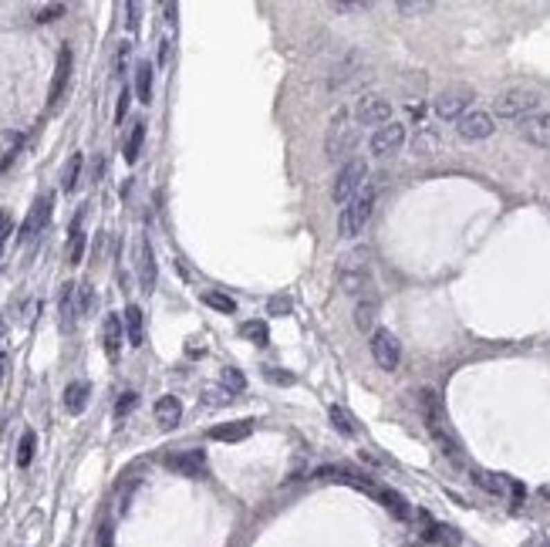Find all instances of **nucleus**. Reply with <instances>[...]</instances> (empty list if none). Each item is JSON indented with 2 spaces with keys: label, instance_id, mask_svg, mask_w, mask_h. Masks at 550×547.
I'll return each mask as SVG.
<instances>
[{
  "label": "nucleus",
  "instance_id": "nucleus-1",
  "mask_svg": "<svg viewBox=\"0 0 550 547\" xmlns=\"http://www.w3.org/2000/svg\"><path fill=\"white\" fill-rule=\"evenodd\" d=\"M419 406H422V416H425V426H429V433H432V440L443 446L445 456H459V446L456 440L449 436V422H445V409H443V399H439V392L436 389H422L419 392Z\"/></svg>",
  "mask_w": 550,
  "mask_h": 547
},
{
  "label": "nucleus",
  "instance_id": "nucleus-2",
  "mask_svg": "<svg viewBox=\"0 0 550 547\" xmlns=\"http://www.w3.org/2000/svg\"><path fill=\"white\" fill-rule=\"evenodd\" d=\"M371 209H375V189L365 186L355 200H348L344 207H341V216H338V234L344 240H355V236L362 234L368 227V220H371Z\"/></svg>",
  "mask_w": 550,
  "mask_h": 547
},
{
  "label": "nucleus",
  "instance_id": "nucleus-3",
  "mask_svg": "<svg viewBox=\"0 0 550 547\" xmlns=\"http://www.w3.org/2000/svg\"><path fill=\"white\" fill-rule=\"evenodd\" d=\"M365 180H368L365 159H351V162H344V166H341V173L335 176V186H331L335 203H348V200H355V196L362 193Z\"/></svg>",
  "mask_w": 550,
  "mask_h": 547
},
{
  "label": "nucleus",
  "instance_id": "nucleus-4",
  "mask_svg": "<svg viewBox=\"0 0 550 547\" xmlns=\"http://www.w3.org/2000/svg\"><path fill=\"white\" fill-rule=\"evenodd\" d=\"M537 105H540V95H537V92L513 88V92H503L497 98V115H503V119H520V122H524Z\"/></svg>",
  "mask_w": 550,
  "mask_h": 547
},
{
  "label": "nucleus",
  "instance_id": "nucleus-5",
  "mask_svg": "<svg viewBox=\"0 0 550 547\" xmlns=\"http://www.w3.org/2000/svg\"><path fill=\"white\" fill-rule=\"evenodd\" d=\"M472 88L466 85H452V88H445L439 92V98H436V115L439 119H463L466 115V108L472 105Z\"/></svg>",
  "mask_w": 550,
  "mask_h": 547
},
{
  "label": "nucleus",
  "instance_id": "nucleus-6",
  "mask_svg": "<svg viewBox=\"0 0 550 547\" xmlns=\"http://www.w3.org/2000/svg\"><path fill=\"white\" fill-rule=\"evenodd\" d=\"M371 355H375L378 368L395 372L398 362H402V345H398V338L389 328H375V335H371Z\"/></svg>",
  "mask_w": 550,
  "mask_h": 547
},
{
  "label": "nucleus",
  "instance_id": "nucleus-7",
  "mask_svg": "<svg viewBox=\"0 0 550 547\" xmlns=\"http://www.w3.org/2000/svg\"><path fill=\"white\" fill-rule=\"evenodd\" d=\"M355 146H358V125H348V122H344V112H341L338 119H335V125H331V132H328V142H324L328 159L348 156Z\"/></svg>",
  "mask_w": 550,
  "mask_h": 547
},
{
  "label": "nucleus",
  "instance_id": "nucleus-8",
  "mask_svg": "<svg viewBox=\"0 0 550 547\" xmlns=\"http://www.w3.org/2000/svg\"><path fill=\"white\" fill-rule=\"evenodd\" d=\"M472 483L479 487V490H486V494L493 496H524V487L517 483V480H510V476H503V473H490V469H472Z\"/></svg>",
  "mask_w": 550,
  "mask_h": 547
},
{
  "label": "nucleus",
  "instance_id": "nucleus-9",
  "mask_svg": "<svg viewBox=\"0 0 550 547\" xmlns=\"http://www.w3.org/2000/svg\"><path fill=\"white\" fill-rule=\"evenodd\" d=\"M493 115L490 112H466L463 119H459V125H456V132L466 139V142H479V139H490L493 135Z\"/></svg>",
  "mask_w": 550,
  "mask_h": 547
},
{
  "label": "nucleus",
  "instance_id": "nucleus-10",
  "mask_svg": "<svg viewBox=\"0 0 550 547\" xmlns=\"http://www.w3.org/2000/svg\"><path fill=\"white\" fill-rule=\"evenodd\" d=\"M51 209H54L51 193H44L41 200H34V207H30V213H27L24 227H21V240H34V236L41 234V230L48 227V220H51Z\"/></svg>",
  "mask_w": 550,
  "mask_h": 547
},
{
  "label": "nucleus",
  "instance_id": "nucleus-11",
  "mask_svg": "<svg viewBox=\"0 0 550 547\" xmlns=\"http://www.w3.org/2000/svg\"><path fill=\"white\" fill-rule=\"evenodd\" d=\"M355 115H358L362 125H378V129H382V125H389V119H392V105L385 102L382 95H368V98L358 102Z\"/></svg>",
  "mask_w": 550,
  "mask_h": 547
},
{
  "label": "nucleus",
  "instance_id": "nucleus-12",
  "mask_svg": "<svg viewBox=\"0 0 550 547\" xmlns=\"http://www.w3.org/2000/svg\"><path fill=\"white\" fill-rule=\"evenodd\" d=\"M402 142H405V125L389 122V125H382V129L371 135V153H375V156H392V153L402 149Z\"/></svg>",
  "mask_w": 550,
  "mask_h": 547
},
{
  "label": "nucleus",
  "instance_id": "nucleus-13",
  "mask_svg": "<svg viewBox=\"0 0 550 547\" xmlns=\"http://www.w3.org/2000/svg\"><path fill=\"white\" fill-rule=\"evenodd\" d=\"M166 467L183 473V476H203V469H206V453H203V449L172 453V456H166Z\"/></svg>",
  "mask_w": 550,
  "mask_h": 547
},
{
  "label": "nucleus",
  "instance_id": "nucleus-14",
  "mask_svg": "<svg viewBox=\"0 0 550 547\" xmlns=\"http://www.w3.org/2000/svg\"><path fill=\"white\" fill-rule=\"evenodd\" d=\"M520 135L533 146H544L550 149V112H540V115H526L524 125H520Z\"/></svg>",
  "mask_w": 550,
  "mask_h": 547
},
{
  "label": "nucleus",
  "instance_id": "nucleus-15",
  "mask_svg": "<svg viewBox=\"0 0 550 547\" xmlns=\"http://www.w3.org/2000/svg\"><path fill=\"white\" fill-rule=\"evenodd\" d=\"M254 433V419H236V422H223V426H213L210 440L216 443H240Z\"/></svg>",
  "mask_w": 550,
  "mask_h": 547
},
{
  "label": "nucleus",
  "instance_id": "nucleus-16",
  "mask_svg": "<svg viewBox=\"0 0 550 547\" xmlns=\"http://www.w3.org/2000/svg\"><path fill=\"white\" fill-rule=\"evenodd\" d=\"M68 75H71V48L64 44V48L57 51V68H54L51 95H48V102H51V105L61 102V95H64V88H68Z\"/></svg>",
  "mask_w": 550,
  "mask_h": 547
},
{
  "label": "nucleus",
  "instance_id": "nucleus-17",
  "mask_svg": "<svg viewBox=\"0 0 550 547\" xmlns=\"http://www.w3.org/2000/svg\"><path fill=\"white\" fill-rule=\"evenodd\" d=\"M139 281H142V290L156 287V257H152V247L145 236L139 240Z\"/></svg>",
  "mask_w": 550,
  "mask_h": 547
},
{
  "label": "nucleus",
  "instance_id": "nucleus-18",
  "mask_svg": "<svg viewBox=\"0 0 550 547\" xmlns=\"http://www.w3.org/2000/svg\"><path fill=\"white\" fill-rule=\"evenodd\" d=\"M156 419L162 429H172V426H179V419H183V402L176 399V395H162L156 402Z\"/></svg>",
  "mask_w": 550,
  "mask_h": 547
},
{
  "label": "nucleus",
  "instance_id": "nucleus-19",
  "mask_svg": "<svg viewBox=\"0 0 550 547\" xmlns=\"http://www.w3.org/2000/svg\"><path fill=\"white\" fill-rule=\"evenodd\" d=\"M81 314V301H78V284H64L61 290V324L71 328Z\"/></svg>",
  "mask_w": 550,
  "mask_h": 547
},
{
  "label": "nucleus",
  "instance_id": "nucleus-20",
  "mask_svg": "<svg viewBox=\"0 0 550 547\" xmlns=\"http://www.w3.org/2000/svg\"><path fill=\"white\" fill-rule=\"evenodd\" d=\"M122 338H125V331H122V318L118 314H108L105 318V351L108 358L115 362L118 358V351H122Z\"/></svg>",
  "mask_w": 550,
  "mask_h": 547
},
{
  "label": "nucleus",
  "instance_id": "nucleus-21",
  "mask_svg": "<svg viewBox=\"0 0 550 547\" xmlns=\"http://www.w3.org/2000/svg\"><path fill=\"white\" fill-rule=\"evenodd\" d=\"M21 146H24V135H21V132H3V135H0V173L10 169V162L21 153Z\"/></svg>",
  "mask_w": 550,
  "mask_h": 547
},
{
  "label": "nucleus",
  "instance_id": "nucleus-22",
  "mask_svg": "<svg viewBox=\"0 0 550 547\" xmlns=\"http://www.w3.org/2000/svg\"><path fill=\"white\" fill-rule=\"evenodd\" d=\"M88 395H91V385H88V382H71V385L64 389V409H68L71 416L85 413V406H88Z\"/></svg>",
  "mask_w": 550,
  "mask_h": 547
},
{
  "label": "nucleus",
  "instance_id": "nucleus-23",
  "mask_svg": "<svg viewBox=\"0 0 550 547\" xmlns=\"http://www.w3.org/2000/svg\"><path fill=\"white\" fill-rule=\"evenodd\" d=\"M412 153L416 156H436L439 153V146H443V139H439V132L436 129H419L416 135H412Z\"/></svg>",
  "mask_w": 550,
  "mask_h": 547
},
{
  "label": "nucleus",
  "instance_id": "nucleus-24",
  "mask_svg": "<svg viewBox=\"0 0 550 547\" xmlns=\"http://www.w3.org/2000/svg\"><path fill=\"white\" fill-rule=\"evenodd\" d=\"M125 335H129L132 348H142L145 328H142V308H139V304H129V308H125Z\"/></svg>",
  "mask_w": 550,
  "mask_h": 547
},
{
  "label": "nucleus",
  "instance_id": "nucleus-25",
  "mask_svg": "<svg viewBox=\"0 0 550 547\" xmlns=\"http://www.w3.org/2000/svg\"><path fill=\"white\" fill-rule=\"evenodd\" d=\"M375 318H378V297H362L355 304V328L358 331H371L375 328Z\"/></svg>",
  "mask_w": 550,
  "mask_h": 547
},
{
  "label": "nucleus",
  "instance_id": "nucleus-26",
  "mask_svg": "<svg viewBox=\"0 0 550 547\" xmlns=\"http://www.w3.org/2000/svg\"><path fill=\"white\" fill-rule=\"evenodd\" d=\"M135 92H139V102H152V64L149 61H142L139 68H135Z\"/></svg>",
  "mask_w": 550,
  "mask_h": 547
},
{
  "label": "nucleus",
  "instance_id": "nucleus-27",
  "mask_svg": "<svg viewBox=\"0 0 550 547\" xmlns=\"http://www.w3.org/2000/svg\"><path fill=\"white\" fill-rule=\"evenodd\" d=\"M375 500H382V503H385V507L392 510V514L398 517V521H405V517H409V503H405V496H402V494H395V490H389V487H382Z\"/></svg>",
  "mask_w": 550,
  "mask_h": 547
},
{
  "label": "nucleus",
  "instance_id": "nucleus-28",
  "mask_svg": "<svg viewBox=\"0 0 550 547\" xmlns=\"http://www.w3.org/2000/svg\"><path fill=\"white\" fill-rule=\"evenodd\" d=\"M240 335L250 341V345H260L263 348V345L270 341V328H267L263 321H243V324H240Z\"/></svg>",
  "mask_w": 550,
  "mask_h": 547
},
{
  "label": "nucleus",
  "instance_id": "nucleus-29",
  "mask_svg": "<svg viewBox=\"0 0 550 547\" xmlns=\"http://www.w3.org/2000/svg\"><path fill=\"white\" fill-rule=\"evenodd\" d=\"M81 162H85V156H81V153H71V159H68V166H64V173H61V189H64V193H71V189L78 186Z\"/></svg>",
  "mask_w": 550,
  "mask_h": 547
},
{
  "label": "nucleus",
  "instance_id": "nucleus-30",
  "mask_svg": "<svg viewBox=\"0 0 550 547\" xmlns=\"http://www.w3.org/2000/svg\"><path fill=\"white\" fill-rule=\"evenodd\" d=\"M328 416H331V426L338 429L341 436H355V419H351V413H348V409L331 406V409H328Z\"/></svg>",
  "mask_w": 550,
  "mask_h": 547
},
{
  "label": "nucleus",
  "instance_id": "nucleus-31",
  "mask_svg": "<svg viewBox=\"0 0 550 547\" xmlns=\"http://www.w3.org/2000/svg\"><path fill=\"white\" fill-rule=\"evenodd\" d=\"M142 142H145V122H135V125H132L129 142H125V162H135V159H139Z\"/></svg>",
  "mask_w": 550,
  "mask_h": 547
},
{
  "label": "nucleus",
  "instance_id": "nucleus-32",
  "mask_svg": "<svg viewBox=\"0 0 550 547\" xmlns=\"http://www.w3.org/2000/svg\"><path fill=\"white\" fill-rule=\"evenodd\" d=\"M81 254H85V234H81V216L71 227V240H68V263H81Z\"/></svg>",
  "mask_w": 550,
  "mask_h": 547
},
{
  "label": "nucleus",
  "instance_id": "nucleus-33",
  "mask_svg": "<svg viewBox=\"0 0 550 547\" xmlns=\"http://www.w3.org/2000/svg\"><path fill=\"white\" fill-rule=\"evenodd\" d=\"M203 304H210V308H216V311H223V314H236V301L227 297V294H220V290H206Z\"/></svg>",
  "mask_w": 550,
  "mask_h": 547
},
{
  "label": "nucleus",
  "instance_id": "nucleus-34",
  "mask_svg": "<svg viewBox=\"0 0 550 547\" xmlns=\"http://www.w3.org/2000/svg\"><path fill=\"white\" fill-rule=\"evenodd\" d=\"M34 446H37V436H34V429H27L24 436H21V449H17V467H30Z\"/></svg>",
  "mask_w": 550,
  "mask_h": 547
},
{
  "label": "nucleus",
  "instance_id": "nucleus-35",
  "mask_svg": "<svg viewBox=\"0 0 550 547\" xmlns=\"http://www.w3.org/2000/svg\"><path fill=\"white\" fill-rule=\"evenodd\" d=\"M223 389L230 392V395L247 389V379H243V372H240V368H223Z\"/></svg>",
  "mask_w": 550,
  "mask_h": 547
},
{
  "label": "nucleus",
  "instance_id": "nucleus-36",
  "mask_svg": "<svg viewBox=\"0 0 550 547\" xmlns=\"http://www.w3.org/2000/svg\"><path fill=\"white\" fill-rule=\"evenodd\" d=\"M371 3L365 0H331V10H338V14H358V10H368Z\"/></svg>",
  "mask_w": 550,
  "mask_h": 547
},
{
  "label": "nucleus",
  "instance_id": "nucleus-37",
  "mask_svg": "<svg viewBox=\"0 0 550 547\" xmlns=\"http://www.w3.org/2000/svg\"><path fill=\"white\" fill-rule=\"evenodd\" d=\"M135 406H139V395H135V392H125V395H122V399L115 402V416H118V419H122V416H129V413L135 409Z\"/></svg>",
  "mask_w": 550,
  "mask_h": 547
},
{
  "label": "nucleus",
  "instance_id": "nucleus-38",
  "mask_svg": "<svg viewBox=\"0 0 550 547\" xmlns=\"http://www.w3.org/2000/svg\"><path fill=\"white\" fill-rule=\"evenodd\" d=\"M425 10H432L429 0H402L398 3V14H425Z\"/></svg>",
  "mask_w": 550,
  "mask_h": 547
},
{
  "label": "nucleus",
  "instance_id": "nucleus-39",
  "mask_svg": "<svg viewBox=\"0 0 550 547\" xmlns=\"http://www.w3.org/2000/svg\"><path fill=\"white\" fill-rule=\"evenodd\" d=\"M61 14H64V3H51V7L34 10V21H41V24H44V21H57Z\"/></svg>",
  "mask_w": 550,
  "mask_h": 547
},
{
  "label": "nucleus",
  "instance_id": "nucleus-40",
  "mask_svg": "<svg viewBox=\"0 0 550 547\" xmlns=\"http://www.w3.org/2000/svg\"><path fill=\"white\" fill-rule=\"evenodd\" d=\"M10 234H14V220H10L7 209H0V257H3V243H7Z\"/></svg>",
  "mask_w": 550,
  "mask_h": 547
},
{
  "label": "nucleus",
  "instance_id": "nucleus-41",
  "mask_svg": "<svg viewBox=\"0 0 550 547\" xmlns=\"http://www.w3.org/2000/svg\"><path fill=\"white\" fill-rule=\"evenodd\" d=\"M233 395L230 392H220V389H210V392H203V402H210V406H227Z\"/></svg>",
  "mask_w": 550,
  "mask_h": 547
},
{
  "label": "nucleus",
  "instance_id": "nucleus-42",
  "mask_svg": "<svg viewBox=\"0 0 550 547\" xmlns=\"http://www.w3.org/2000/svg\"><path fill=\"white\" fill-rule=\"evenodd\" d=\"M263 375H267L270 382H277V385H290V382H294V375H290V372H277L274 365H270V368H263Z\"/></svg>",
  "mask_w": 550,
  "mask_h": 547
},
{
  "label": "nucleus",
  "instance_id": "nucleus-43",
  "mask_svg": "<svg viewBox=\"0 0 550 547\" xmlns=\"http://www.w3.org/2000/svg\"><path fill=\"white\" fill-rule=\"evenodd\" d=\"M287 311H290V297H284V294L270 297V314H287Z\"/></svg>",
  "mask_w": 550,
  "mask_h": 547
},
{
  "label": "nucleus",
  "instance_id": "nucleus-44",
  "mask_svg": "<svg viewBox=\"0 0 550 547\" xmlns=\"http://www.w3.org/2000/svg\"><path fill=\"white\" fill-rule=\"evenodd\" d=\"M129 88H125V92H122V95H118V108H115V122H122V119H125V112H129Z\"/></svg>",
  "mask_w": 550,
  "mask_h": 547
},
{
  "label": "nucleus",
  "instance_id": "nucleus-45",
  "mask_svg": "<svg viewBox=\"0 0 550 547\" xmlns=\"http://www.w3.org/2000/svg\"><path fill=\"white\" fill-rule=\"evenodd\" d=\"M526 547H550V541L544 537V534H537V537H530V544Z\"/></svg>",
  "mask_w": 550,
  "mask_h": 547
},
{
  "label": "nucleus",
  "instance_id": "nucleus-46",
  "mask_svg": "<svg viewBox=\"0 0 550 547\" xmlns=\"http://www.w3.org/2000/svg\"><path fill=\"white\" fill-rule=\"evenodd\" d=\"M98 547H112V530L108 527H102V544Z\"/></svg>",
  "mask_w": 550,
  "mask_h": 547
},
{
  "label": "nucleus",
  "instance_id": "nucleus-47",
  "mask_svg": "<svg viewBox=\"0 0 550 547\" xmlns=\"http://www.w3.org/2000/svg\"><path fill=\"white\" fill-rule=\"evenodd\" d=\"M3 375H7V355L0 351V382H3Z\"/></svg>",
  "mask_w": 550,
  "mask_h": 547
},
{
  "label": "nucleus",
  "instance_id": "nucleus-48",
  "mask_svg": "<svg viewBox=\"0 0 550 547\" xmlns=\"http://www.w3.org/2000/svg\"><path fill=\"white\" fill-rule=\"evenodd\" d=\"M540 496H544V500H550V483H544V487H540Z\"/></svg>",
  "mask_w": 550,
  "mask_h": 547
}]
</instances>
